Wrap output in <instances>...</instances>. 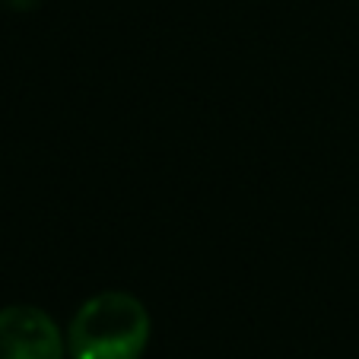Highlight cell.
I'll return each instance as SVG.
<instances>
[{
  "instance_id": "1",
  "label": "cell",
  "mask_w": 359,
  "mask_h": 359,
  "mask_svg": "<svg viewBox=\"0 0 359 359\" xmlns=\"http://www.w3.org/2000/svg\"><path fill=\"white\" fill-rule=\"evenodd\" d=\"M149 340V315L128 292L93 296L67 334L74 359H140Z\"/></svg>"
},
{
  "instance_id": "2",
  "label": "cell",
  "mask_w": 359,
  "mask_h": 359,
  "mask_svg": "<svg viewBox=\"0 0 359 359\" xmlns=\"http://www.w3.org/2000/svg\"><path fill=\"white\" fill-rule=\"evenodd\" d=\"M0 359H64L57 325L32 305L0 309Z\"/></svg>"
}]
</instances>
